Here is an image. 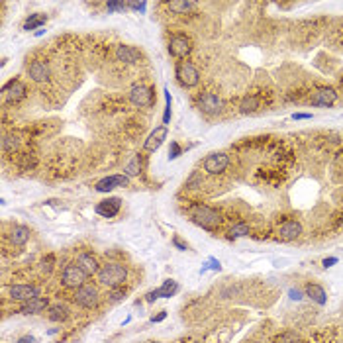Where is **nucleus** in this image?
I'll use <instances>...</instances> for the list:
<instances>
[{
    "label": "nucleus",
    "instance_id": "nucleus-29",
    "mask_svg": "<svg viewBox=\"0 0 343 343\" xmlns=\"http://www.w3.org/2000/svg\"><path fill=\"white\" fill-rule=\"evenodd\" d=\"M139 172H141V155H136V157L126 165L124 174H126L128 178H132V176H137Z\"/></svg>",
    "mask_w": 343,
    "mask_h": 343
},
{
    "label": "nucleus",
    "instance_id": "nucleus-9",
    "mask_svg": "<svg viewBox=\"0 0 343 343\" xmlns=\"http://www.w3.org/2000/svg\"><path fill=\"white\" fill-rule=\"evenodd\" d=\"M2 94H4V98H6L8 102L16 104V102H20V100L26 98L28 88H26V85H24L20 79H12V81H8L6 85L2 86Z\"/></svg>",
    "mask_w": 343,
    "mask_h": 343
},
{
    "label": "nucleus",
    "instance_id": "nucleus-44",
    "mask_svg": "<svg viewBox=\"0 0 343 343\" xmlns=\"http://www.w3.org/2000/svg\"><path fill=\"white\" fill-rule=\"evenodd\" d=\"M149 343H161V342H149Z\"/></svg>",
    "mask_w": 343,
    "mask_h": 343
},
{
    "label": "nucleus",
    "instance_id": "nucleus-5",
    "mask_svg": "<svg viewBox=\"0 0 343 343\" xmlns=\"http://www.w3.org/2000/svg\"><path fill=\"white\" fill-rule=\"evenodd\" d=\"M75 304H79L81 308L92 310L98 306V290L94 284H83L81 288L75 290Z\"/></svg>",
    "mask_w": 343,
    "mask_h": 343
},
{
    "label": "nucleus",
    "instance_id": "nucleus-19",
    "mask_svg": "<svg viewBox=\"0 0 343 343\" xmlns=\"http://www.w3.org/2000/svg\"><path fill=\"white\" fill-rule=\"evenodd\" d=\"M116 59L124 61V63H137L141 59V53L132 45H118L116 47Z\"/></svg>",
    "mask_w": 343,
    "mask_h": 343
},
{
    "label": "nucleus",
    "instance_id": "nucleus-17",
    "mask_svg": "<svg viewBox=\"0 0 343 343\" xmlns=\"http://www.w3.org/2000/svg\"><path fill=\"white\" fill-rule=\"evenodd\" d=\"M165 139H167V128H165V126H159V128H155V130L149 134V137H147L145 143H143V149H145V151H157V149L163 145Z\"/></svg>",
    "mask_w": 343,
    "mask_h": 343
},
{
    "label": "nucleus",
    "instance_id": "nucleus-42",
    "mask_svg": "<svg viewBox=\"0 0 343 343\" xmlns=\"http://www.w3.org/2000/svg\"><path fill=\"white\" fill-rule=\"evenodd\" d=\"M292 118H294V120H310L312 114H302V112H298V114H292Z\"/></svg>",
    "mask_w": 343,
    "mask_h": 343
},
{
    "label": "nucleus",
    "instance_id": "nucleus-20",
    "mask_svg": "<svg viewBox=\"0 0 343 343\" xmlns=\"http://www.w3.org/2000/svg\"><path fill=\"white\" fill-rule=\"evenodd\" d=\"M47 308H49V300L43 298V296H37V298L30 300V302H24V306L18 312L20 314H37V312H43Z\"/></svg>",
    "mask_w": 343,
    "mask_h": 343
},
{
    "label": "nucleus",
    "instance_id": "nucleus-26",
    "mask_svg": "<svg viewBox=\"0 0 343 343\" xmlns=\"http://www.w3.org/2000/svg\"><path fill=\"white\" fill-rule=\"evenodd\" d=\"M249 226L245 224V222H238V224H234L232 228H230V232H228V238L230 240H238V238H245V236H249Z\"/></svg>",
    "mask_w": 343,
    "mask_h": 343
},
{
    "label": "nucleus",
    "instance_id": "nucleus-8",
    "mask_svg": "<svg viewBox=\"0 0 343 343\" xmlns=\"http://www.w3.org/2000/svg\"><path fill=\"white\" fill-rule=\"evenodd\" d=\"M130 100H132L134 106L149 108V106H153V102H155L153 88H151V86H145V85L132 86V90H130Z\"/></svg>",
    "mask_w": 343,
    "mask_h": 343
},
{
    "label": "nucleus",
    "instance_id": "nucleus-15",
    "mask_svg": "<svg viewBox=\"0 0 343 343\" xmlns=\"http://www.w3.org/2000/svg\"><path fill=\"white\" fill-rule=\"evenodd\" d=\"M338 100V92L330 86H322L312 94V106H334Z\"/></svg>",
    "mask_w": 343,
    "mask_h": 343
},
{
    "label": "nucleus",
    "instance_id": "nucleus-23",
    "mask_svg": "<svg viewBox=\"0 0 343 343\" xmlns=\"http://www.w3.org/2000/svg\"><path fill=\"white\" fill-rule=\"evenodd\" d=\"M47 318L51 322H65L69 318V310L63 304H53V306L47 308Z\"/></svg>",
    "mask_w": 343,
    "mask_h": 343
},
{
    "label": "nucleus",
    "instance_id": "nucleus-36",
    "mask_svg": "<svg viewBox=\"0 0 343 343\" xmlns=\"http://www.w3.org/2000/svg\"><path fill=\"white\" fill-rule=\"evenodd\" d=\"M296 340H298V338H296L294 334H282L280 338L274 340V343H296Z\"/></svg>",
    "mask_w": 343,
    "mask_h": 343
},
{
    "label": "nucleus",
    "instance_id": "nucleus-11",
    "mask_svg": "<svg viewBox=\"0 0 343 343\" xmlns=\"http://www.w3.org/2000/svg\"><path fill=\"white\" fill-rule=\"evenodd\" d=\"M230 165V157L226 153H210L204 159V171L208 174H220L228 169Z\"/></svg>",
    "mask_w": 343,
    "mask_h": 343
},
{
    "label": "nucleus",
    "instance_id": "nucleus-25",
    "mask_svg": "<svg viewBox=\"0 0 343 343\" xmlns=\"http://www.w3.org/2000/svg\"><path fill=\"white\" fill-rule=\"evenodd\" d=\"M259 110V98L255 94H247L243 100H241V104H240V112L241 114H253V112H257Z\"/></svg>",
    "mask_w": 343,
    "mask_h": 343
},
{
    "label": "nucleus",
    "instance_id": "nucleus-24",
    "mask_svg": "<svg viewBox=\"0 0 343 343\" xmlns=\"http://www.w3.org/2000/svg\"><path fill=\"white\" fill-rule=\"evenodd\" d=\"M45 22H47V16L45 14H41V12H35V14H30V18L24 22V30L26 32H32V30H37V28H41V26H45Z\"/></svg>",
    "mask_w": 343,
    "mask_h": 343
},
{
    "label": "nucleus",
    "instance_id": "nucleus-31",
    "mask_svg": "<svg viewBox=\"0 0 343 343\" xmlns=\"http://www.w3.org/2000/svg\"><path fill=\"white\" fill-rule=\"evenodd\" d=\"M18 145H20V139H18L16 136H6V137L2 139V149H4V151H14Z\"/></svg>",
    "mask_w": 343,
    "mask_h": 343
},
{
    "label": "nucleus",
    "instance_id": "nucleus-39",
    "mask_svg": "<svg viewBox=\"0 0 343 343\" xmlns=\"http://www.w3.org/2000/svg\"><path fill=\"white\" fill-rule=\"evenodd\" d=\"M288 296H290V300H296V302L302 300V292H300L298 288H290V290H288Z\"/></svg>",
    "mask_w": 343,
    "mask_h": 343
},
{
    "label": "nucleus",
    "instance_id": "nucleus-2",
    "mask_svg": "<svg viewBox=\"0 0 343 343\" xmlns=\"http://www.w3.org/2000/svg\"><path fill=\"white\" fill-rule=\"evenodd\" d=\"M190 218H192L194 224H198L206 230H214L222 224V214L218 210L206 206V204H194L190 208Z\"/></svg>",
    "mask_w": 343,
    "mask_h": 343
},
{
    "label": "nucleus",
    "instance_id": "nucleus-22",
    "mask_svg": "<svg viewBox=\"0 0 343 343\" xmlns=\"http://www.w3.org/2000/svg\"><path fill=\"white\" fill-rule=\"evenodd\" d=\"M306 296L308 298H312L316 304H320V306H324L326 302H328V296H326V290L320 286V284H308L306 286Z\"/></svg>",
    "mask_w": 343,
    "mask_h": 343
},
{
    "label": "nucleus",
    "instance_id": "nucleus-12",
    "mask_svg": "<svg viewBox=\"0 0 343 343\" xmlns=\"http://www.w3.org/2000/svg\"><path fill=\"white\" fill-rule=\"evenodd\" d=\"M28 75H30V79H32L34 83H47L49 77H51V69H49L47 61H43V59H35V61L30 63V67H28Z\"/></svg>",
    "mask_w": 343,
    "mask_h": 343
},
{
    "label": "nucleus",
    "instance_id": "nucleus-6",
    "mask_svg": "<svg viewBox=\"0 0 343 343\" xmlns=\"http://www.w3.org/2000/svg\"><path fill=\"white\" fill-rule=\"evenodd\" d=\"M192 51V41L184 34H174L169 39V53L174 59H186Z\"/></svg>",
    "mask_w": 343,
    "mask_h": 343
},
{
    "label": "nucleus",
    "instance_id": "nucleus-32",
    "mask_svg": "<svg viewBox=\"0 0 343 343\" xmlns=\"http://www.w3.org/2000/svg\"><path fill=\"white\" fill-rule=\"evenodd\" d=\"M124 296H126V288H122V286H116V288H110V302H120V300H124Z\"/></svg>",
    "mask_w": 343,
    "mask_h": 343
},
{
    "label": "nucleus",
    "instance_id": "nucleus-10",
    "mask_svg": "<svg viewBox=\"0 0 343 343\" xmlns=\"http://www.w3.org/2000/svg\"><path fill=\"white\" fill-rule=\"evenodd\" d=\"M130 184V178L126 174H110V176H104L100 178L96 184H94V190L96 192H110L114 188H124Z\"/></svg>",
    "mask_w": 343,
    "mask_h": 343
},
{
    "label": "nucleus",
    "instance_id": "nucleus-4",
    "mask_svg": "<svg viewBox=\"0 0 343 343\" xmlns=\"http://www.w3.org/2000/svg\"><path fill=\"white\" fill-rule=\"evenodd\" d=\"M86 278H88V274H86L85 271L77 265V263H69L65 269H63V274H61V282H63V286H67V288H81L83 284H86Z\"/></svg>",
    "mask_w": 343,
    "mask_h": 343
},
{
    "label": "nucleus",
    "instance_id": "nucleus-28",
    "mask_svg": "<svg viewBox=\"0 0 343 343\" xmlns=\"http://www.w3.org/2000/svg\"><path fill=\"white\" fill-rule=\"evenodd\" d=\"M157 290H159V298H171V296H174V294L178 292V284L169 278V280H165L163 286H159Z\"/></svg>",
    "mask_w": 343,
    "mask_h": 343
},
{
    "label": "nucleus",
    "instance_id": "nucleus-3",
    "mask_svg": "<svg viewBox=\"0 0 343 343\" xmlns=\"http://www.w3.org/2000/svg\"><path fill=\"white\" fill-rule=\"evenodd\" d=\"M174 77H176V81L184 86V88H192V86H196L200 83V73H198V69L194 67V63H190V61H180V63H176V67H174Z\"/></svg>",
    "mask_w": 343,
    "mask_h": 343
},
{
    "label": "nucleus",
    "instance_id": "nucleus-1",
    "mask_svg": "<svg viewBox=\"0 0 343 343\" xmlns=\"http://www.w3.org/2000/svg\"><path fill=\"white\" fill-rule=\"evenodd\" d=\"M96 276H98L100 284H104V286H108V288H116V286H122V284L126 282V278H128V269H126V265H122V263L110 261V263H106V265L100 267V271H98Z\"/></svg>",
    "mask_w": 343,
    "mask_h": 343
},
{
    "label": "nucleus",
    "instance_id": "nucleus-27",
    "mask_svg": "<svg viewBox=\"0 0 343 343\" xmlns=\"http://www.w3.org/2000/svg\"><path fill=\"white\" fill-rule=\"evenodd\" d=\"M167 6H169V10H172L174 14H186V12H190L196 4L190 2V0H172Z\"/></svg>",
    "mask_w": 343,
    "mask_h": 343
},
{
    "label": "nucleus",
    "instance_id": "nucleus-30",
    "mask_svg": "<svg viewBox=\"0 0 343 343\" xmlns=\"http://www.w3.org/2000/svg\"><path fill=\"white\" fill-rule=\"evenodd\" d=\"M171 92L165 88V112H163V126L167 128V124L171 122Z\"/></svg>",
    "mask_w": 343,
    "mask_h": 343
},
{
    "label": "nucleus",
    "instance_id": "nucleus-14",
    "mask_svg": "<svg viewBox=\"0 0 343 343\" xmlns=\"http://www.w3.org/2000/svg\"><path fill=\"white\" fill-rule=\"evenodd\" d=\"M37 296H39V288L34 286V284H14V286H10V298H14V300L30 302Z\"/></svg>",
    "mask_w": 343,
    "mask_h": 343
},
{
    "label": "nucleus",
    "instance_id": "nucleus-40",
    "mask_svg": "<svg viewBox=\"0 0 343 343\" xmlns=\"http://www.w3.org/2000/svg\"><path fill=\"white\" fill-rule=\"evenodd\" d=\"M336 263H338V257H328V259H324L322 265H324V269H330V267H334Z\"/></svg>",
    "mask_w": 343,
    "mask_h": 343
},
{
    "label": "nucleus",
    "instance_id": "nucleus-34",
    "mask_svg": "<svg viewBox=\"0 0 343 343\" xmlns=\"http://www.w3.org/2000/svg\"><path fill=\"white\" fill-rule=\"evenodd\" d=\"M180 153H182V147H180L176 141H171V147H169V161L176 159Z\"/></svg>",
    "mask_w": 343,
    "mask_h": 343
},
{
    "label": "nucleus",
    "instance_id": "nucleus-18",
    "mask_svg": "<svg viewBox=\"0 0 343 343\" xmlns=\"http://www.w3.org/2000/svg\"><path fill=\"white\" fill-rule=\"evenodd\" d=\"M77 265L85 271L88 276L98 274V271H100V267H102V265H98V261H96V257H94L92 253H86V251L77 257Z\"/></svg>",
    "mask_w": 343,
    "mask_h": 343
},
{
    "label": "nucleus",
    "instance_id": "nucleus-7",
    "mask_svg": "<svg viewBox=\"0 0 343 343\" xmlns=\"http://www.w3.org/2000/svg\"><path fill=\"white\" fill-rule=\"evenodd\" d=\"M198 108L206 116H216V114H220L224 110V100L218 94H214V92H204L198 98Z\"/></svg>",
    "mask_w": 343,
    "mask_h": 343
},
{
    "label": "nucleus",
    "instance_id": "nucleus-33",
    "mask_svg": "<svg viewBox=\"0 0 343 343\" xmlns=\"http://www.w3.org/2000/svg\"><path fill=\"white\" fill-rule=\"evenodd\" d=\"M106 8H108V12H122V10L128 8V4L126 2H118V0H110L106 4Z\"/></svg>",
    "mask_w": 343,
    "mask_h": 343
},
{
    "label": "nucleus",
    "instance_id": "nucleus-37",
    "mask_svg": "<svg viewBox=\"0 0 343 343\" xmlns=\"http://www.w3.org/2000/svg\"><path fill=\"white\" fill-rule=\"evenodd\" d=\"M128 8H132V10H136V12H145V8H147V2H128Z\"/></svg>",
    "mask_w": 343,
    "mask_h": 343
},
{
    "label": "nucleus",
    "instance_id": "nucleus-38",
    "mask_svg": "<svg viewBox=\"0 0 343 343\" xmlns=\"http://www.w3.org/2000/svg\"><path fill=\"white\" fill-rule=\"evenodd\" d=\"M172 245H174L178 251H186V249H188V245H186V243H182L178 236H174V238H172Z\"/></svg>",
    "mask_w": 343,
    "mask_h": 343
},
{
    "label": "nucleus",
    "instance_id": "nucleus-41",
    "mask_svg": "<svg viewBox=\"0 0 343 343\" xmlns=\"http://www.w3.org/2000/svg\"><path fill=\"white\" fill-rule=\"evenodd\" d=\"M165 318H167V312H159L157 316H153V318H151V322H153V324H157V322H163Z\"/></svg>",
    "mask_w": 343,
    "mask_h": 343
},
{
    "label": "nucleus",
    "instance_id": "nucleus-13",
    "mask_svg": "<svg viewBox=\"0 0 343 343\" xmlns=\"http://www.w3.org/2000/svg\"><path fill=\"white\" fill-rule=\"evenodd\" d=\"M300 234H302V224L296 220H286L276 228V238L280 241H292L300 238Z\"/></svg>",
    "mask_w": 343,
    "mask_h": 343
},
{
    "label": "nucleus",
    "instance_id": "nucleus-35",
    "mask_svg": "<svg viewBox=\"0 0 343 343\" xmlns=\"http://www.w3.org/2000/svg\"><path fill=\"white\" fill-rule=\"evenodd\" d=\"M208 269H212V271H222V265H220V261H216V259H210L202 269H200V273H206Z\"/></svg>",
    "mask_w": 343,
    "mask_h": 343
},
{
    "label": "nucleus",
    "instance_id": "nucleus-21",
    "mask_svg": "<svg viewBox=\"0 0 343 343\" xmlns=\"http://www.w3.org/2000/svg\"><path fill=\"white\" fill-rule=\"evenodd\" d=\"M28 240H30V228H26V226H14V228H12V232H10V241H12V245L22 247V245L28 243Z\"/></svg>",
    "mask_w": 343,
    "mask_h": 343
},
{
    "label": "nucleus",
    "instance_id": "nucleus-43",
    "mask_svg": "<svg viewBox=\"0 0 343 343\" xmlns=\"http://www.w3.org/2000/svg\"><path fill=\"white\" fill-rule=\"evenodd\" d=\"M16 343H34V338L32 336H24V338H20Z\"/></svg>",
    "mask_w": 343,
    "mask_h": 343
},
{
    "label": "nucleus",
    "instance_id": "nucleus-16",
    "mask_svg": "<svg viewBox=\"0 0 343 343\" xmlns=\"http://www.w3.org/2000/svg\"><path fill=\"white\" fill-rule=\"evenodd\" d=\"M120 208H122V200L116 198V196H112V198H106V200L98 202L96 208H94V212L98 216H102V218H114L120 212Z\"/></svg>",
    "mask_w": 343,
    "mask_h": 343
}]
</instances>
